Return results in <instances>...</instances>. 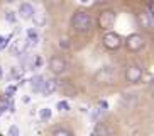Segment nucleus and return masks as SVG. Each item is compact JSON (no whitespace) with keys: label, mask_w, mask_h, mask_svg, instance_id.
<instances>
[{"label":"nucleus","mask_w":154,"mask_h":136,"mask_svg":"<svg viewBox=\"0 0 154 136\" xmlns=\"http://www.w3.org/2000/svg\"><path fill=\"white\" fill-rule=\"evenodd\" d=\"M98 107L102 109V111H105V109L109 107V104H107V102H105V100H100V102H98Z\"/></svg>","instance_id":"5701e85b"},{"label":"nucleus","mask_w":154,"mask_h":136,"mask_svg":"<svg viewBox=\"0 0 154 136\" xmlns=\"http://www.w3.org/2000/svg\"><path fill=\"white\" fill-rule=\"evenodd\" d=\"M32 19H34V24H36V26H42V24H44V14L42 12H36Z\"/></svg>","instance_id":"dca6fc26"},{"label":"nucleus","mask_w":154,"mask_h":136,"mask_svg":"<svg viewBox=\"0 0 154 136\" xmlns=\"http://www.w3.org/2000/svg\"><path fill=\"white\" fill-rule=\"evenodd\" d=\"M93 134H95V136H110V129L105 126L103 122H97L95 133H93Z\"/></svg>","instance_id":"4468645a"},{"label":"nucleus","mask_w":154,"mask_h":136,"mask_svg":"<svg viewBox=\"0 0 154 136\" xmlns=\"http://www.w3.org/2000/svg\"><path fill=\"white\" fill-rule=\"evenodd\" d=\"M137 22H139L140 27H144V29H152L154 27V15L147 9H142L137 14Z\"/></svg>","instance_id":"6e6552de"},{"label":"nucleus","mask_w":154,"mask_h":136,"mask_svg":"<svg viewBox=\"0 0 154 136\" xmlns=\"http://www.w3.org/2000/svg\"><path fill=\"white\" fill-rule=\"evenodd\" d=\"M90 136H95V134H90Z\"/></svg>","instance_id":"bb28decb"},{"label":"nucleus","mask_w":154,"mask_h":136,"mask_svg":"<svg viewBox=\"0 0 154 136\" xmlns=\"http://www.w3.org/2000/svg\"><path fill=\"white\" fill-rule=\"evenodd\" d=\"M15 90H17V87L15 85H9L7 87V90H5V99H12V95L15 94Z\"/></svg>","instance_id":"a211bd4d"},{"label":"nucleus","mask_w":154,"mask_h":136,"mask_svg":"<svg viewBox=\"0 0 154 136\" xmlns=\"http://www.w3.org/2000/svg\"><path fill=\"white\" fill-rule=\"evenodd\" d=\"M59 46H61V48H69V43L66 39H61L59 41Z\"/></svg>","instance_id":"b1692460"},{"label":"nucleus","mask_w":154,"mask_h":136,"mask_svg":"<svg viewBox=\"0 0 154 136\" xmlns=\"http://www.w3.org/2000/svg\"><path fill=\"white\" fill-rule=\"evenodd\" d=\"M125 46H127V50L132 51V53L142 50V46H144V37H142V34H137V32L131 34L125 39Z\"/></svg>","instance_id":"39448f33"},{"label":"nucleus","mask_w":154,"mask_h":136,"mask_svg":"<svg viewBox=\"0 0 154 136\" xmlns=\"http://www.w3.org/2000/svg\"><path fill=\"white\" fill-rule=\"evenodd\" d=\"M0 136H4V134H0Z\"/></svg>","instance_id":"cd10ccee"},{"label":"nucleus","mask_w":154,"mask_h":136,"mask_svg":"<svg viewBox=\"0 0 154 136\" xmlns=\"http://www.w3.org/2000/svg\"><path fill=\"white\" fill-rule=\"evenodd\" d=\"M103 46L107 48V50H119L120 46H122V37L119 36L117 32H107L103 36Z\"/></svg>","instance_id":"20e7f679"},{"label":"nucleus","mask_w":154,"mask_h":136,"mask_svg":"<svg viewBox=\"0 0 154 136\" xmlns=\"http://www.w3.org/2000/svg\"><path fill=\"white\" fill-rule=\"evenodd\" d=\"M37 41H39V36H37L36 29H27V44H26V48H27V50L34 48V46L37 44Z\"/></svg>","instance_id":"f8f14e48"},{"label":"nucleus","mask_w":154,"mask_h":136,"mask_svg":"<svg viewBox=\"0 0 154 136\" xmlns=\"http://www.w3.org/2000/svg\"><path fill=\"white\" fill-rule=\"evenodd\" d=\"M44 82H46V78L42 75H34L31 78V89L34 92H41L42 87H44Z\"/></svg>","instance_id":"9b49d317"},{"label":"nucleus","mask_w":154,"mask_h":136,"mask_svg":"<svg viewBox=\"0 0 154 136\" xmlns=\"http://www.w3.org/2000/svg\"><path fill=\"white\" fill-rule=\"evenodd\" d=\"M2 75H4V72H2V66H0V78H2Z\"/></svg>","instance_id":"393cba45"},{"label":"nucleus","mask_w":154,"mask_h":136,"mask_svg":"<svg viewBox=\"0 0 154 136\" xmlns=\"http://www.w3.org/2000/svg\"><path fill=\"white\" fill-rule=\"evenodd\" d=\"M71 27L76 32H88L91 27V17L90 14L83 12V10H78L71 15Z\"/></svg>","instance_id":"f257e3e1"},{"label":"nucleus","mask_w":154,"mask_h":136,"mask_svg":"<svg viewBox=\"0 0 154 136\" xmlns=\"http://www.w3.org/2000/svg\"><path fill=\"white\" fill-rule=\"evenodd\" d=\"M113 80H115V72L109 66L102 68L95 73V82L98 85H110V83H113Z\"/></svg>","instance_id":"7ed1b4c3"},{"label":"nucleus","mask_w":154,"mask_h":136,"mask_svg":"<svg viewBox=\"0 0 154 136\" xmlns=\"http://www.w3.org/2000/svg\"><path fill=\"white\" fill-rule=\"evenodd\" d=\"M59 89H61L66 95H69V97H75V95H76V89H75L69 82H63V83L59 85Z\"/></svg>","instance_id":"ddd939ff"},{"label":"nucleus","mask_w":154,"mask_h":136,"mask_svg":"<svg viewBox=\"0 0 154 136\" xmlns=\"http://www.w3.org/2000/svg\"><path fill=\"white\" fill-rule=\"evenodd\" d=\"M56 109H58L59 112H61V111H69V104L66 100H59L58 104H56Z\"/></svg>","instance_id":"f3484780"},{"label":"nucleus","mask_w":154,"mask_h":136,"mask_svg":"<svg viewBox=\"0 0 154 136\" xmlns=\"http://www.w3.org/2000/svg\"><path fill=\"white\" fill-rule=\"evenodd\" d=\"M53 136H71V133L66 131V129H56V131L53 133Z\"/></svg>","instance_id":"aec40b11"},{"label":"nucleus","mask_w":154,"mask_h":136,"mask_svg":"<svg viewBox=\"0 0 154 136\" xmlns=\"http://www.w3.org/2000/svg\"><path fill=\"white\" fill-rule=\"evenodd\" d=\"M66 68H68V63H66V60L61 58V56H53V58L49 60V70L54 73V75L64 73Z\"/></svg>","instance_id":"423d86ee"},{"label":"nucleus","mask_w":154,"mask_h":136,"mask_svg":"<svg viewBox=\"0 0 154 136\" xmlns=\"http://www.w3.org/2000/svg\"><path fill=\"white\" fill-rule=\"evenodd\" d=\"M115 19H117V15H115L113 10H110V9L102 10L100 15H98V27L102 29V31L110 32V29H112L113 24H115Z\"/></svg>","instance_id":"f03ea898"},{"label":"nucleus","mask_w":154,"mask_h":136,"mask_svg":"<svg viewBox=\"0 0 154 136\" xmlns=\"http://www.w3.org/2000/svg\"><path fill=\"white\" fill-rule=\"evenodd\" d=\"M34 14H36V10H34V7H32V4H29V2H24V4L19 5V15L22 19H32L34 17Z\"/></svg>","instance_id":"1a4fd4ad"},{"label":"nucleus","mask_w":154,"mask_h":136,"mask_svg":"<svg viewBox=\"0 0 154 136\" xmlns=\"http://www.w3.org/2000/svg\"><path fill=\"white\" fill-rule=\"evenodd\" d=\"M56 89H58V80H56V78H48V80L44 82V87H42L41 94L48 97V95H51Z\"/></svg>","instance_id":"9d476101"},{"label":"nucleus","mask_w":154,"mask_h":136,"mask_svg":"<svg viewBox=\"0 0 154 136\" xmlns=\"http://www.w3.org/2000/svg\"><path fill=\"white\" fill-rule=\"evenodd\" d=\"M9 136H19V128L17 126H10L9 128Z\"/></svg>","instance_id":"412c9836"},{"label":"nucleus","mask_w":154,"mask_h":136,"mask_svg":"<svg viewBox=\"0 0 154 136\" xmlns=\"http://www.w3.org/2000/svg\"><path fill=\"white\" fill-rule=\"evenodd\" d=\"M7 44H9V39L4 36H0V50H4V48H7Z\"/></svg>","instance_id":"4be33fe9"},{"label":"nucleus","mask_w":154,"mask_h":136,"mask_svg":"<svg viewBox=\"0 0 154 136\" xmlns=\"http://www.w3.org/2000/svg\"><path fill=\"white\" fill-rule=\"evenodd\" d=\"M39 118H41V121H49L51 119V109L49 107H44L39 111Z\"/></svg>","instance_id":"2eb2a0df"},{"label":"nucleus","mask_w":154,"mask_h":136,"mask_svg":"<svg viewBox=\"0 0 154 136\" xmlns=\"http://www.w3.org/2000/svg\"><path fill=\"white\" fill-rule=\"evenodd\" d=\"M5 21H7V22H12V24H14L15 21H17V17H15V14L12 12V10H7V12H5Z\"/></svg>","instance_id":"6ab92c4d"},{"label":"nucleus","mask_w":154,"mask_h":136,"mask_svg":"<svg viewBox=\"0 0 154 136\" xmlns=\"http://www.w3.org/2000/svg\"><path fill=\"white\" fill-rule=\"evenodd\" d=\"M0 114H2V112H0Z\"/></svg>","instance_id":"c85d7f7f"},{"label":"nucleus","mask_w":154,"mask_h":136,"mask_svg":"<svg viewBox=\"0 0 154 136\" xmlns=\"http://www.w3.org/2000/svg\"><path fill=\"white\" fill-rule=\"evenodd\" d=\"M151 83H152V85H154V78H152V80H151Z\"/></svg>","instance_id":"a878e982"},{"label":"nucleus","mask_w":154,"mask_h":136,"mask_svg":"<svg viewBox=\"0 0 154 136\" xmlns=\"http://www.w3.org/2000/svg\"><path fill=\"white\" fill-rule=\"evenodd\" d=\"M142 75H144V72H142V68L137 66V65H131V66L125 68V80L129 82V83H137V82H140Z\"/></svg>","instance_id":"0eeeda50"}]
</instances>
